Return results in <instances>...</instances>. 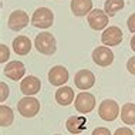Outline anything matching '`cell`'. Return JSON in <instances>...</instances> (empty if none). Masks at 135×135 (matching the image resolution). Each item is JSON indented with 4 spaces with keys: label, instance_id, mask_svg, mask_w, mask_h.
<instances>
[{
    "label": "cell",
    "instance_id": "1",
    "mask_svg": "<svg viewBox=\"0 0 135 135\" xmlns=\"http://www.w3.org/2000/svg\"><path fill=\"white\" fill-rule=\"evenodd\" d=\"M34 47L40 54L44 56H51L56 53L57 50V43H56V37L49 31H43L40 34L36 36L34 38Z\"/></svg>",
    "mask_w": 135,
    "mask_h": 135
},
{
    "label": "cell",
    "instance_id": "2",
    "mask_svg": "<svg viewBox=\"0 0 135 135\" xmlns=\"http://www.w3.org/2000/svg\"><path fill=\"white\" fill-rule=\"evenodd\" d=\"M54 23V13L49 7H38L31 16V24L37 28H49Z\"/></svg>",
    "mask_w": 135,
    "mask_h": 135
},
{
    "label": "cell",
    "instance_id": "3",
    "mask_svg": "<svg viewBox=\"0 0 135 135\" xmlns=\"http://www.w3.org/2000/svg\"><path fill=\"white\" fill-rule=\"evenodd\" d=\"M17 109H19L20 115L26 117V118H33L38 114L40 111V103L37 98H34L33 95H26L24 98H21L17 104Z\"/></svg>",
    "mask_w": 135,
    "mask_h": 135
},
{
    "label": "cell",
    "instance_id": "4",
    "mask_svg": "<svg viewBox=\"0 0 135 135\" xmlns=\"http://www.w3.org/2000/svg\"><path fill=\"white\" fill-rule=\"evenodd\" d=\"M98 115L104 121H114L117 117L119 115V105L117 104V101L107 98L98 107Z\"/></svg>",
    "mask_w": 135,
    "mask_h": 135
},
{
    "label": "cell",
    "instance_id": "5",
    "mask_svg": "<svg viewBox=\"0 0 135 135\" xmlns=\"http://www.w3.org/2000/svg\"><path fill=\"white\" fill-rule=\"evenodd\" d=\"M108 19L109 16L105 13V10L101 9H93L87 17L88 24L93 30H104L108 26Z\"/></svg>",
    "mask_w": 135,
    "mask_h": 135
},
{
    "label": "cell",
    "instance_id": "6",
    "mask_svg": "<svg viewBox=\"0 0 135 135\" xmlns=\"http://www.w3.org/2000/svg\"><path fill=\"white\" fill-rule=\"evenodd\" d=\"M28 21H30V17H28V14L24 10H14L9 16L7 26L13 31H20L27 26Z\"/></svg>",
    "mask_w": 135,
    "mask_h": 135
},
{
    "label": "cell",
    "instance_id": "7",
    "mask_svg": "<svg viewBox=\"0 0 135 135\" xmlns=\"http://www.w3.org/2000/svg\"><path fill=\"white\" fill-rule=\"evenodd\" d=\"M74 105L80 114H88L95 108V97L91 93H80L75 97Z\"/></svg>",
    "mask_w": 135,
    "mask_h": 135
},
{
    "label": "cell",
    "instance_id": "8",
    "mask_svg": "<svg viewBox=\"0 0 135 135\" xmlns=\"http://www.w3.org/2000/svg\"><path fill=\"white\" fill-rule=\"evenodd\" d=\"M101 41H103L104 46L107 47H115L118 44H121L122 41V31L119 27L117 26H111L107 27L101 34Z\"/></svg>",
    "mask_w": 135,
    "mask_h": 135
},
{
    "label": "cell",
    "instance_id": "9",
    "mask_svg": "<svg viewBox=\"0 0 135 135\" xmlns=\"http://www.w3.org/2000/svg\"><path fill=\"white\" fill-rule=\"evenodd\" d=\"M91 57H93L94 63L100 67H108L114 61V53L111 51L109 47H97V49H94Z\"/></svg>",
    "mask_w": 135,
    "mask_h": 135
},
{
    "label": "cell",
    "instance_id": "10",
    "mask_svg": "<svg viewBox=\"0 0 135 135\" xmlns=\"http://www.w3.org/2000/svg\"><path fill=\"white\" fill-rule=\"evenodd\" d=\"M47 77H49V81H50L51 85L61 87L68 81L70 74H68V70L64 67V65H54V67L50 68Z\"/></svg>",
    "mask_w": 135,
    "mask_h": 135
},
{
    "label": "cell",
    "instance_id": "11",
    "mask_svg": "<svg viewBox=\"0 0 135 135\" xmlns=\"http://www.w3.org/2000/svg\"><path fill=\"white\" fill-rule=\"evenodd\" d=\"M74 84L77 88L85 91L95 84V75L90 70H80L74 75Z\"/></svg>",
    "mask_w": 135,
    "mask_h": 135
},
{
    "label": "cell",
    "instance_id": "12",
    "mask_svg": "<svg viewBox=\"0 0 135 135\" xmlns=\"http://www.w3.org/2000/svg\"><path fill=\"white\" fill-rule=\"evenodd\" d=\"M40 90H41V81L34 75H27L20 83V91L24 95H36L40 93Z\"/></svg>",
    "mask_w": 135,
    "mask_h": 135
},
{
    "label": "cell",
    "instance_id": "13",
    "mask_svg": "<svg viewBox=\"0 0 135 135\" xmlns=\"http://www.w3.org/2000/svg\"><path fill=\"white\" fill-rule=\"evenodd\" d=\"M3 70H4V75L7 78H10L12 81H19V80H21L24 77V73H26L24 64L21 61H9Z\"/></svg>",
    "mask_w": 135,
    "mask_h": 135
},
{
    "label": "cell",
    "instance_id": "14",
    "mask_svg": "<svg viewBox=\"0 0 135 135\" xmlns=\"http://www.w3.org/2000/svg\"><path fill=\"white\" fill-rule=\"evenodd\" d=\"M70 7L74 16L77 17L87 16L93 10V0H71Z\"/></svg>",
    "mask_w": 135,
    "mask_h": 135
},
{
    "label": "cell",
    "instance_id": "15",
    "mask_svg": "<svg viewBox=\"0 0 135 135\" xmlns=\"http://www.w3.org/2000/svg\"><path fill=\"white\" fill-rule=\"evenodd\" d=\"M87 125V119L85 117H78V115H71L68 117V119L65 121V128H67L68 132L71 134H80L85 129Z\"/></svg>",
    "mask_w": 135,
    "mask_h": 135
},
{
    "label": "cell",
    "instance_id": "16",
    "mask_svg": "<svg viewBox=\"0 0 135 135\" xmlns=\"http://www.w3.org/2000/svg\"><path fill=\"white\" fill-rule=\"evenodd\" d=\"M13 50L17 56H26V54L30 53L31 50V41L30 38L26 37V36H17L16 38L13 40Z\"/></svg>",
    "mask_w": 135,
    "mask_h": 135
},
{
    "label": "cell",
    "instance_id": "17",
    "mask_svg": "<svg viewBox=\"0 0 135 135\" xmlns=\"http://www.w3.org/2000/svg\"><path fill=\"white\" fill-rule=\"evenodd\" d=\"M56 101L60 105H63V107L70 105L74 101V91H73V88L67 85H61L56 91Z\"/></svg>",
    "mask_w": 135,
    "mask_h": 135
},
{
    "label": "cell",
    "instance_id": "18",
    "mask_svg": "<svg viewBox=\"0 0 135 135\" xmlns=\"http://www.w3.org/2000/svg\"><path fill=\"white\" fill-rule=\"evenodd\" d=\"M121 119L127 125H134L135 124V104L127 103L121 108Z\"/></svg>",
    "mask_w": 135,
    "mask_h": 135
},
{
    "label": "cell",
    "instance_id": "19",
    "mask_svg": "<svg viewBox=\"0 0 135 135\" xmlns=\"http://www.w3.org/2000/svg\"><path fill=\"white\" fill-rule=\"evenodd\" d=\"M124 6H125L124 0H105L104 2V10L109 17L115 16L119 10L124 9Z\"/></svg>",
    "mask_w": 135,
    "mask_h": 135
},
{
    "label": "cell",
    "instance_id": "20",
    "mask_svg": "<svg viewBox=\"0 0 135 135\" xmlns=\"http://www.w3.org/2000/svg\"><path fill=\"white\" fill-rule=\"evenodd\" d=\"M13 109L7 105H0V127H9L13 122Z\"/></svg>",
    "mask_w": 135,
    "mask_h": 135
},
{
    "label": "cell",
    "instance_id": "21",
    "mask_svg": "<svg viewBox=\"0 0 135 135\" xmlns=\"http://www.w3.org/2000/svg\"><path fill=\"white\" fill-rule=\"evenodd\" d=\"M10 58V50L4 43L0 44V63H7V60Z\"/></svg>",
    "mask_w": 135,
    "mask_h": 135
},
{
    "label": "cell",
    "instance_id": "22",
    "mask_svg": "<svg viewBox=\"0 0 135 135\" xmlns=\"http://www.w3.org/2000/svg\"><path fill=\"white\" fill-rule=\"evenodd\" d=\"M9 94H10V90L7 87V84L2 81L0 83V103H4L7 97H9Z\"/></svg>",
    "mask_w": 135,
    "mask_h": 135
},
{
    "label": "cell",
    "instance_id": "23",
    "mask_svg": "<svg viewBox=\"0 0 135 135\" xmlns=\"http://www.w3.org/2000/svg\"><path fill=\"white\" fill-rule=\"evenodd\" d=\"M127 70H128V73H131L132 75H135V56H132L128 61H127Z\"/></svg>",
    "mask_w": 135,
    "mask_h": 135
},
{
    "label": "cell",
    "instance_id": "24",
    "mask_svg": "<svg viewBox=\"0 0 135 135\" xmlns=\"http://www.w3.org/2000/svg\"><path fill=\"white\" fill-rule=\"evenodd\" d=\"M127 26H128V30L131 33H135V13H132L127 20Z\"/></svg>",
    "mask_w": 135,
    "mask_h": 135
},
{
    "label": "cell",
    "instance_id": "25",
    "mask_svg": "<svg viewBox=\"0 0 135 135\" xmlns=\"http://www.w3.org/2000/svg\"><path fill=\"white\" fill-rule=\"evenodd\" d=\"M91 135H112L111 131H109L108 128H104V127H98V128H95L93 131V134Z\"/></svg>",
    "mask_w": 135,
    "mask_h": 135
},
{
    "label": "cell",
    "instance_id": "26",
    "mask_svg": "<svg viewBox=\"0 0 135 135\" xmlns=\"http://www.w3.org/2000/svg\"><path fill=\"white\" fill-rule=\"evenodd\" d=\"M114 135H134L132 129L131 128H127V127H124V128H118L114 132Z\"/></svg>",
    "mask_w": 135,
    "mask_h": 135
},
{
    "label": "cell",
    "instance_id": "27",
    "mask_svg": "<svg viewBox=\"0 0 135 135\" xmlns=\"http://www.w3.org/2000/svg\"><path fill=\"white\" fill-rule=\"evenodd\" d=\"M129 46H131V49L135 51V36H132V38H131V41H129Z\"/></svg>",
    "mask_w": 135,
    "mask_h": 135
},
{
    "label": "cell",
    "instance_id": "28",
    "mask_svg": "<svg viewBox=\"0 0 135 135\" xmlns=\"http://www.w3.org/2000/svg\"><path fill=\"white\" fill-rule=\"evenodd\" d=\"M56 135H60V134H56Z\"/></svg>",
    "mask_w": 135,
    "mask_h": 135
}]
</instances>
